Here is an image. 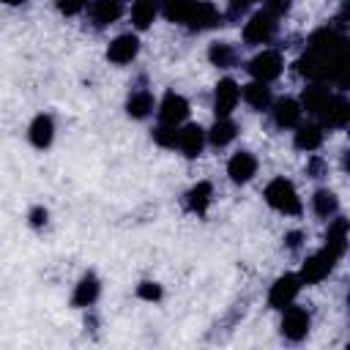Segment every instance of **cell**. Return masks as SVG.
<instances>
[{"label":"cell","instance_id":"1","mask_svg":"<svg viewBox=\"0 0 350 350\" xmlns=\"http://www.w3.org/2000/svg\"><path fill=\"white\" fill-rule=\"evenodd\" d=\"M265 200L271 208H276L282 213H301V200L295 194V186L287 178H273L265 186Z\"/></svg>","mask_w":350,"mask_h":350},{"label":"cell","instance_id":"2","mask_svg":"<svg viewBox=\"0 0 350 350\" xmlns=\"http://www.w3.org/2000/svg\"><path fill=\"white\" fill-rule=\"evenodd\" d=\"M276 33V16L268 11H257L246 25H243V41L246 44H268Z\"/></svg>","mask_w":350,"mask_h":350},{"label":"cell","instance_id":"3","mask_svg":"<svg viewBox=\"0 0 350 350\" xmlns=\"http://www.w3.org/2000/svg\"><path fill=\"white\" fill-rule=\"evenodd\" d=\"M339 257L336 254H331L328 249H323V252H317V254H312V257H306V262H304V268H301V282H306V284H317V282H323L331 271H334V262H336Z\"/></svg>","mask_w":350,"mask_h":350},{"label":"cell","instance_id":"4","mask_svg":"<svg viewBox=\"0 0 350 350\" xmlns=\"http://www.w3.org/2000/svg\"><path fill=\"white\" fill-rule=\"evenodd\" d=\"M249 74L257 79V82H271V79H276L279 74H282V57H279V52H273V49H262L260 55H254L252 60H249Z\"/></svg>","mask_w":350,"mask_h":350},{"label":"cell","instance_id":"5","mask_svg":"<svg viewBox=\"0 0 350 350\" xmlns=\"http://www.w3.org/2000/svg\"><path fill=\"white\" fill-rule=\"evenodd\" d=\"M298 290H301V279H298L295 273H284V276H279V279L271 284L268 304H271L273 309H284V306H290V304L295 301Z\"/></svg>","mask_w":350,"mask_h":350},{"label":"cell","instance_id":"6","mask_svg":"<svg viewBox=\"0 0 350 350\" xmlns=\"http://www.w3.org/2000/svg\"><path fill=\"white\" fill-rule=\"evenodd\" d=\"M282 334L293 342L304 339L309 334V312L301 306H284V317H282Z\"/></svg>","mask_w":350,"mask_h":350},{"label":"cell","instance_id":"7","mask_svg":"<svg viewBox=\"0 0 350 350\" xmlns=\"http://www.w3.org/2000/svg\"><path fill=\"white\" fill-rule=\"evenodd\" d=\"M238 98H241V88L232 79H219L216 93H213V109H216V115L219 118H230V112L238 104Z\"/></svg>","mask_w":350,"mask_h":350},{"label":"cell","instance_id":"8","mask_svg":"<svg viewBox=\"0 0 350 350\" xmlns=\"http://www.w3.org/2000/svg\"><path fill=\"white\" fill-rule=\"evenodd\" d=\"M219 22H221V14H219L211 3H205V0H194L191 11H189V16H186V25H189L191 30H205V27H213V25H219Z\"/></svg>","mask_w":350,"mask_h":350},{"label":"cell","instance_id":"9","mask_svg":"<svg viewBox=\"0 0 350 350\" xmlns=\"http://www.w3.org/2000/svg\"><path fill=\"white\" fill-rule=\"evenodd\" d=\"M186 115H189V101L178 93H167L161 107H159V120L170 123V126H178L180 120H186Z\"/></svg>","mask_w":350,"mask_h":350},{"label":"cell","instance_id":"10","mask_svg":"<svg viewBox=\"0 0 350 350\" xmlns=\"http://www.w3.org/2000/svg\"><path fill=\"white\" fill-rule=\"evenodd\" d=\"M137 52H139V41H137V36H131V33H123V36H118L112 44H109V49H107V57L112 60V63H131L134 57H137Z\"/></svg>","mask_w":350,"mask_h":350},{"label":"cell","instance_id":"11","mask_svg":"<svg viewBox=\"0 0 350 350\" xmlns=\"http://www.w3.org/2000/svg\"><path fill=\"white\" fill-rule=\"evenodd\" d=\"M254 172H257V159L252 153H246V150L235 153L230 159V164H227V175H230L232 183H246V180H252Z\"/></svg>","mask_w":350,"mask_h":350},{"label":"cell","instance_id":"12","mask_svg":"<svg viewBox=\"0 0 350 350\" xmlns=\"http://www.w3.org/2000/svg\"><path fill=\"white\" fill-rule=\"evenodd\" d=\"M202 145H205V131L197 126V123H189L178 131V148L183 150V156L194 159L202 153Z\"/></svg>","mask_w":350,"mask_h":350},{"label":"cell","instance_id":"13","mask_svg":"<svg viewBox=\"0 0 350 350\" xmlns=\"http://www.w3.org/2000/svg\"><path fill=\"white\" fill-rule=\"evenodd\" d=\"M271 112H273V123L282 129H293L301 120V104L295 98H279Z\"/></svg>","mask_w":350,"mask_h":350},{"label":"cell","instance_id":"14","mask_svg":"<svg viewBox=\"0 0 350 350\" xmlns=\"http://www.w3.org/2000/svg\"><path fill=\"white\" fill-rule=\"evenodd\" d=\"M320 120H323V126H331V129L345 126L350 120V104L345 98H339V96H331V101L320 112Z\"/></svg>","mask_w":350,"mask_h":350},{"label":"cell","instance_id":"15","mask_svg":"<svg viewBox=\"0 0 350 350\" xmlns=\"http://www.w3.org/2000/svg\"><path fill=\"white\" fill-rule=\"evenodd\" d=\"M328 101H331V93H328V88H325L323 82L309 85V88L304 90V96H301L304 109H306V112H312V115H320V112L325 109V104H328Z\"/></svg>","mask_w":350,"mask_h":350},{"label":"cell","instance_id":"16","mask_svg":"<svg viewBox=\"0 0 350 350\" xmlns=\"http://www.w3.org/2000/svg\"><path fill=\"white\" fill-rule=\"evenodd\" d=\"M325 249L336 257L345 254L347 249V219H334L328 224V232H325Z\"/></svg>","mask_w":350,"mask_h":350},{"label":"cell","instance_id":"17","mask_svg":"<svg viewBox=\"0 0 350 350\" xmlns=\"http://www.w3.org/2000/svg\"><path fill=\"white\" fill-rule=\"evenodd\" d=\"M27 137H30V142H33L36 148H46V145L52 142V137H55V123H52V118H49V115H36L33 123H30Z\"/></svg>","mask_w":350,"mask_h":350},{"label":"cell","instance_id":"18","mask_svg":"<svg viewBox=\"0 0 350 350\" xmlns=\"http://www.w3.org/2000/svg\"><path fill=\"white\" fill-rule=\"evenodd\" d=\"M120 14H123V3H120V0H96V3L90 5V16H93V22H96L98 27L112 25Z\"/></svg>","mask_w":350,"mask_h":350},{"label":"cell","instance_id":"19","mask_svg":"<svg viewBox=\"0 0 350 350\" xmlns=\"http://www.w3.org/2000/svg\"><path fill=\"white\" fill-rule=\"evenodd\" d=\"M211 197H213V186L208 180H200L197 186H191L189 197H186V205L194 211V213H205L208 205H211Z\"/></svg>","mask_w":350,"mask_h":350},{"label":"cell","instance_id":"20","mask_svg":"<svg viewBox=\"0 0 350 350\" xmlns=\"http://www.w3.org/2000/svg\"><path fill=\"white\" fill-rule=\"evenodd\" d=\"M96 298H98V279L93 273H88V276L79 279L71 301H74V306H90Z\"/></svg>","mask_w":350,"mask_h":350},{"label":"cell","instance_id":"21","mask_svg":"<svg viewBox=\"0 0 350 350\" xmlns=\"http://www.w3.org/2000/svg\"><path fill=\"white\" fill-rule=\"evenodd\" d=\"M243 98H246V104H252L254 109H265L268 104H271V88H268V82H249L246 88H243Z\"/></svg>","mask_w":350,"mask_h":350},{"label":"cell","instance_id":"22","mask_svg":"<svg viewBox=\"0 0 350 350\" xmlns=\"http://www.w3.org/2000/svg\"><path fill=\"white\" fill-rule=\"evenodd\" d=\"M126 109L131 118H148L150 109H153V96L148 90H134L126 101Z\"/></svg>","mask_w":350,"mask_h":350},{"label":"cell","instance_id":"23","mask_svg":"<svg viewBox=\"0 0 350 350\" xmlns=\"http://www.w3.org/2000/svg\"><path fill=\"white\" fill-rule=\"evenodd\" d=\"M235 123L230 120V118H219L213 126H211V131H208V139L216 145V148H221V145H227V142H232L235 139Z\"/></svg>","mask_w":350,"mask_h":350},{"label":"cell","instance_id":"24","mask_svg":"<svg viewBox=\"0 0 350 350\" xmlns=\"http://www.w3.org/2000/svg\"><path fill=\"white\" fill-rule=\"evenodd\" d=\"M320 142H323L320 126H314V123L298 126V131H295V148H301V150H314V148H320Z\"/></svg>","mask_w":350,"mask_h":350},{"label":"cell","instance_id":"25","mask_svg":"<svg viewBox=\"0 0 350 350\" xmlns=\"http://www.w3.org/2000/svg\"><path fill=\"white\" fill-rule=\"evenodd\" d=\"M153 19H156V3L153 0H137L131 5V22H134V27L145 30V27H150Z\"/></svg>","mask_w":350,"mask_h":350},{"label":"cell","instance_id":"26","mask_svg":"<svg viewBox=\"0 0 350 350\" xmlns=\"http://www.w3.org/2000/svg\"><path fill=\"white\" fill-rule=\"evenodd\" d=\"M312 205H314V213H317V216H323V219L334 216V213H336V208H339L336 194H334V191H328V189H320V191L312 197Z\"/></svg>","mask_w":350,"mask_h":350},{"label":"cell","instance_id":"27","mask_svg":"<svg viewBox=\"0 0 350 350\" xmlns=\"http://www.w3.org/2000/svg\"><path fill=\"white\" fill-rule=\"evenodd\" d=\"M194 0H161V8H164V16L172 19V22H186L189 11H191Z\"/></svg>","mask_w":350,"mask_h":350},{"label":"cell","instance_id":"28","mask_svg":"<svg viewBox=\"0 0 350 350\" xmlns=\"http://www.w3.org/2000/svg\"><path fill=\"white\" fill-rule=\"evenodd\" d=\"M208 57H211V63H213V66L227 68V66H232V63H235V49H232L230 44H213V46H211V52H208Z\"/></svg>","mask_w":350,"mask_h":350},{"label":"cell","instance_id":"29","mask_svg":"<svg viewBox=\"0 0 350 350\" xmlns=\"http://www.w3.org/2000/svg\"><path fill=\"white\" fill-rule=\"evenodd\" d=\"M178 126H170V123H161L153 129V142L161 145V148H175L178 145Z\"/></svg>","mask_w":350,"mask_h":350},{"label":"cell","instance_id":"30","mask_svg":"<svg viewBox=\"0 0 350 350\" xmlns=\"http://www.w3.org/2000/svg\"><path fill=\"white\" fill-rule=\"evenodd\" d=\"M137 295L145 298V301H159V298H161V287H159L156 282H142V284L137 287Z\"/></svg>","mask_w":350,"mask_h":350},{"label":"cell","instance_id":"31","mask_svg":"<svg viewBox=\"0 0 350 350\" xmlns=\"http://www.w3.org/2000/svg\"><path fill=\"white\" fill-rule=\"evenodd\" d=\"M85 5H88V0H57V8H60L63 14H68V16H71V14H79Z\"/></svg>","mask_w":350,"mask_h":350},{"label":"cell","instance_id":"32","mask_svg":"<svg viewBox=\"0 0 350 350\" xmlns=\"http://www.w3.org/2000/svg\"><path fill=\"white\" fill-rule=\"evenodd\" d=\"M287 5H290V0H265V11L273 16H282L287 11Z\"/></svg>","mask_w":350,"mask_h":350},{"label":"cell","instance_id":"33","mask_svg":"<svg viewBox=\"0 0 350 350\" xmlns=\"http://www.w3.org/2000/svg\"><path fill=\"white\" fill-rule=\"evenodd\" d=\"M44 221H46V211H44V208H33V211H30V224H33V227H41Z\"/></svg>","mask_w":350,"mask_h":350},{"label":"cell","instance_id":"34","mask_svg":"<svg viewBox=\"0 0 350 350\" xmlns=\"http://www.w3.org/2000/svg\"><path fill=\"white\" fill-rule=\"evenodd\" d=\"M320 172H323V161H320V159H312V161H309V175H312V178H320Z\"/></svg>","mask_w":350,"mask_h":350},{"label":"cell","instance_id":"35","mask_svg":"<svg viewBox=\"0 0 350 350\" xmlns=\"http://www.w3.org/2000/svg\"><path fill=\"white\" fill-rule=\"evenodd\" d=\"M249 3H254V0H230V14H238V11H243Z\"/></svg>","mask_w":350,"mask_h":350},{"label":"cell","instance_id":"36","mask_svg":"<svg viewBox=\"0 0 350 350\" xmlns=\"http://www.w3.org/2000/svg\"><path fill=\"white\" fill-rule=\"evenodd\" d=\"M298 243H301V232H290V235H287V246L295 249Z\"/></svg>","mask_w":350,"mask_h":350},{"label":"cell","instance_id":"37","mask_svg":"<svg viewBox=\"0 0 350 350\" xmlns=\"http://www.w3.org/2000/svg\"><path fill=\"white\" fill-rule=\"evenodd\" d=\"M3 3H11V5H16V3H22V0H3Z\"/></svg>","mask_w":350,"mask_h":350}]
</instances>
